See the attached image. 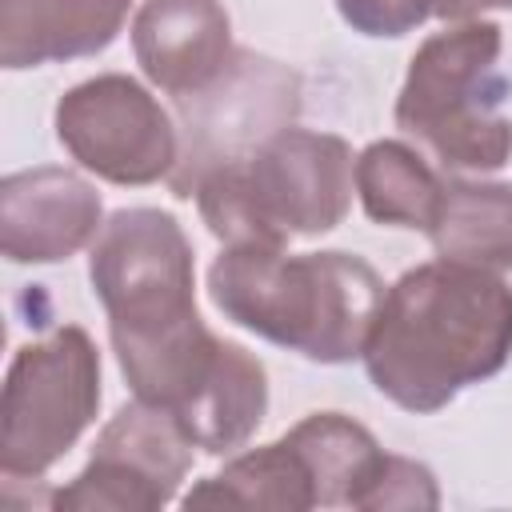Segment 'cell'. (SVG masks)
<instances>
[{"label": "cell", "mask_w": 512, "mask_h": 512, "mask_svg": "<svg viewBox=\"0 0 512 512\" xmlns=\"http://www.w3.org/2000/svg\"><path fill=\"white\" fill-rule=\"evenodd\" d=\"M356 508L360 512H392V508L432 512V508H440V488H436V476L428 464L388 452Z\"/></svg>", "instance_id": "cell-18"}, {"label": "cell", "mask_w": 512, "mask_h": 512, "mask_svg": "<svg viewBox=\"0 0 512 512\" xmlns=\"http://www.w3.org/2000/svg\"><path fill=\"white\" fill-rule=\"evenodd\" d=\"M132 0H0V64L40 68L104 52Z\"/></svg>", "instance_id": "cell-12"}, {"label": "cell", "mask_w": 512, "mask_h": 512, "mask_svg": "<svg viewBox=\"0 0 512 512\" xmlns=\"http://www.w3.org/2000/svg\"><path fill=\"white\" fill-rule=\"evenodd\" d=\"M88 280L108 312L116 360L152 352L200 328L192 244L172 212L120 208L88 248Z\"/></svg>", "instance_id": "cell-5"}, {"label": "cell", "mask_w": 512, "mask_h": 512, "mask_svg": "<svg viewBox=\"0 0 512 512\" xmlns=\"http://www.w3.org/2000/svg\"><path fill=\"white\" fill-rule=\"evenodd\" d=\"M100 228V192L72 168L40 164L0 180V248L12 264L68 260Z\"/></svg>", "instance_id": "cell-10"}, {"label": "cell", "mask_w": 512, "mask_h": 512, "mask_svg": "<svg viewBox=\"0 0 512 512\" xmlns=\"http://www.w3.org/2000/svg\"><path fill=\"white\" fill-rule=\"evenodd\" d=\"M56 140L108 184L144 188L168 180L180 160V136L168 108L132 76L104 72L56 100Z\"/></svg>", "instance_id": "cell-7"}, {"label": "cell", "mask_w": 512, "mask_h": 512, "mask_svg": "<svg viewBox=\"0 0 512 512\" xmlns=\"http://www.w3.org/2000/svg\"><path fill=\"white\" fill-rule=\"evenodd\" d=\"M140 72L168 96H196L232 64V20L220 0H144L132 20Z\"/></svg>", "instance_id": "cell-11"}, {"label": "cell", "mask_w": 512, "mask_h": 512, "mask_svg": "<svg viewBox=\"0 0 512 512\" xmlns=\"http://www.w3.org/2000/svg\"><path fill=\"white\" fill-rule=\"evenodd\" d=\"M488 8L512 12V0H432V16H440V20H448V24H456V20H476V16L488 12Z\"/></svg>", "instance_id": "cell-20"}, {"label": "cell", "mask_w": 512, "mask_h": 512, "mask_svg": "<svg viewBox=\"0 0 512 512\" xmlns=\"http://www.w3.org/2000/svg\"><path fill=\"white\" fill-rule=\"evenodd\" d=\"M356 192H360L368 220L428 232V224L440 208L444 176L412 144L372 140L356 156Z\"/></svg>", "instance_id": "cell-17"}, {"label": "cell", "mask_w": 512, "mask_h": 512, "mask_svg": "<svg viewBox=\"0 0 512 512\" xmlns=\"http://www.w3.org/2000/svg\"><path fill=\"white\" fill-rule=\"evenodd\" d=\"M284 436L308 464L316 508H356L388 456L376 436L344 412H312Z\"/></svg>", "instance_id": "cell-16"}, {"label": "cell", "mask_w": 512, "mask_h": 512, "mask_svg": "<svg viewBox=\"0 0 512 512\" xmlns=\"http://www.w3.org/2000/svg\"><path fill=\"white\" fill-rule=\"evenodd\" d=\"M212 304L268 344L312 364L364 356L384 280L352 252H300L276 244H232L208 268Z\"/></svg>", "instance_id": "cell-2"}, {"label": "cell", "mask_w": 512, "mask_h": 512, "mask_svg": "<svg viewBox=\"0 0 512 512\" xmlns=\"http://www.w3.org/2000/svg\"><path fill=\"white\" fill-rule=\"evenodd\" d=\"M504 32L496 20H456L432 32L396 96V128L424 144L448 172H496L512 160V96L500 72Z\"/></svg>", "instance_id": "cell-4"}, {"label": "cell", "mask_w": 512, "mask_h": 512, "mask_svg": "<svg viewBox=\"0 0 512 512\" xmlns=\"http://www.w3.org/2000/svg\"><path fill=\"white\" fill-rule=\"evenodd\" d=\"M512 356V288L484 268L428 260L384 288L364 344L380 396L432 416L468 384L496 376Z\"/></svg>", "instance_id": "cell-1"}, {"label": "cell", "mask_w": 512, "mask_h": 512, "mask_svg": "<svg viewBox=\"0 0 512 512\" xmlns=\"http://www.w3.org/2000/svg\"><path fill=\"white\" fill-rule=\"evenodd\" d=\"M180 420L148 400L124 404L96 436L88 464L52 492L60 512H160L192 468Z\"/></svg>", "instance_id": "cell-9"}, {"label": "cell", "mask_w": 512, "mask_h": 512, "mask_svg": "<svg viewBox=\"0 0 512 512\" xmlns=\"http://www.w3.org/2000/svg\"><path fill=\"white\" fill-rule=\"evenodd\" d=\"M428 240L440 260L496 276L512 272V184L448 176Z\"/></svg>", "instance_id": "cell-14"}, {"label": "cell", "mask_w": 512, "mask_h": 512, "mask_svg": "<svg viewBox=\"0 0 512 512\" xmlns=\"http://www.w3.org/2000/svg\"><path fill=\"white\" fill-rule=\"evenodd\" d=\"M336 8L352 32L376 40L404 36L432 16V0H336Z\"/></svg>", "instance_id": "cell-19"}, {"label": "cell", "mask_w": 512, "mask_h": 512, "mask_svg": "<svg viewBox=\"0 0 512 512\" xmlns=\"http://www.w3.org/2000/svg\"><path fill=\"white\" fill-rule=\"evenodd\" d=\"M184 508H240V512H308L316 508V488L304 456L288 436L276 444L240 452L224 464V472L200 480L184 500Z\"/></svg>", "instance_id": "cell-15"}, {"label": "cell", "mask_w": 512, "mask_h": 512, "mask_svg": "<svg viewBox=\"0 0 512 512\" xmlns=\"http://www.w3.org/2000/svg\"><path fill=\"white\" fill-rule=\"evenodd\" d=\"M100 408V352L80 324L24 344L0 396V472L40 480L72 452Z\"/></svg>", "instance_id": "cell-6"}, {"label": "cell", "mask_w": 512, "mask_h": 512, "mask_svg": "<svg viewBox=\"0 0 512 512\" xmlns=\"http://www.w3.org/2000/svg\"><path fill=\"white\" fill-rule=\"evenodd\" d=\"M268 412V372L264 364L232 340H220V352L192 392V400L172 412L188 440L208 456H232L252 440Z\"/></svg>", "instance_id": "cell-13"}, {"label": "cell", "mask_w": 512, "mask_h": 512, "mask_svg": "<svg viewBox=\"0 0 512 512\" xmlns=\"http://www.w3.org/2000/svg\"><path fill=\"white\" fill-rule=\"evenodd\" d=\"M184 144L180 160L168 176L172 196L192 200L200 176L220 164H236L252 156L264 140L288 128L300 112V76L280 60L236 52L216 84L196 96H180Z\"/></svg>", "instance_id": "cell-8"}, {"label": "cell", "mask_w": 512, "mask_h": 512, "mask_svg": "<svg viewBox=\"0 0 512 512\" xmlns=\"http://www.w3.org/2000/svg\"><path fill=\"white\" fill-rule=\"evenodd\" d=\"M356 160L344 136L280 128L252 156L220 164L192 188L208 232L232 244H276L332 232L352 208Z\"/></svg>", "instance_id": "cell-3"}]
</instances>
